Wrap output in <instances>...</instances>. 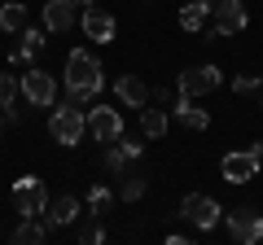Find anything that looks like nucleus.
<instances>
[{"label":"nucleus","instance_id":"27","mask_svg":"<svg viewBox=\"0 0 263 245\" xmlns=\"http://www.w3.org/2000/svg\"><path fill=\"white\" fill-rule=\"evenodd\" d=\"M119 145H123V149H127V158H132V162H136V158H141V153H145V145H136V140H123V136H119Z\"/></svg>","mask_w":263,"mask_h":245},{"label":"nucleus","instance_id":"5","mask_svg":"<svg viewBox=\"0 0 263 245\" xmlns=\"http://www.w3.org/2000/svg\"><path fill=\"white\" fill-rule=\"evenodd\" d=\"M18 92H22V101H27V105L48 110V105L57 101V79H53V70L27 66V75H18Z\"/></svg>","mask_w":263,"mask_h":245},{"label":"nucleus","instance_id":"15","mask_svg":"<svg viewBox=\"0 0 263 245\" xmlns=\"http://www.w3.org/2000/svg\"><path fill=\"white\" fill-rule=\"evenodd\" d=\"M211 22V5L206 0H189V5H180V27L189 31V35H202Z\"/></svg>","mask_w":263,"mask_h":245},{"label":"nucleus","instance_id":"26","mask_svg":"<svg viewBox=\"0 0 263 245\" xmlns=\"http://www.w3.org/2000/svg\"><path fill=\"white\" fill-rule=\"evenodd\" d=\"M13 96H18V79L0 70V110H5V105H13Z\"/></svg>","mask_w":263,"mask_h":245},{"label":"nucleus","instance_id":"2","mask_svg":"<svg viewBox=\"0 0 263 245\" xmlns=\"http://www.w3.org/2000/svg\"><path fill=\"white\" fill-rule=\"evenodd\" d=\"M84 132H88V114L79 110V105H70L66 101L62 110H53L48 114V136H53L62 149H75L79 140H84Z\"/></svg>","mask_w":263,"mask_h":245},{"label":"nucleus","instance_id":"28","mask_svg":"<svg viewBox=\"0 0 263 245\" xmlns=\"http://www.w3.org/2000/svg\"><path fill=\"white\" fill-rule=\"evenodd\" d=\"M0 132H5V114H0Z\"/></svg>","mask_w":263,"mask_h":245},{"label":"nucleus","instance_id":"6","mask_svg":"<svg viewBox=\"0 0 263 245\" xmlns=\"http://www.w3.org/2000/svg\"><path fill=\"white\" fill-rule=\"evenodd\" d=\"M48 206V189H44V179L35 175H22L13 179V210H18L22 219H40Z\"/></svg>","mask_w":263,"mask_h":245},{"label":"nucleus","instance_id":"23","mask_svg":"<svg viewBox=\"0 0 263 245\" xmlns=\"http://www.w3.org/2000/svg\"><path fill=\"white\" fill-rule=\"evenodd\" d=\"M110 206H114V189L92 184V189H88V210H92V215H110Z\"/></svg>","mask_w":263,"mask_h":245},{"label":"nucleus","instance_id":"18","mask_svg":"<svg viewBox=\"0 0 263 245\" xmlns=\"http://www.w3.org/2000/svg\"><path fill=\"white\" fill-rule=\"evenodd\" d=\"M48 232H53V228L44 223V215L40 219H22V223L13 228V245H44Z\"/></svg>","mask_w":263,"mask_h":245},{"label":"nucleus","instance_id":"7","mask_svg":"<svg viewBox=\"0 0 263 245\" xmlns=\"http://www.w3.org/2000/svg\"><path fill=\"white\" fill-rule=\"evenodd\" d=\"M224 84V75H219V66H189V70H180L176 75V92L180 96H193V101H202L206 92H215V88Z\"/></svg>","mask_w":263,"mask_h":245},{"label":"nucleus","instance_id":"30","mask_svg":"<svg viewBox=\"0 0 263 245\" xmlns=\"http://www.w3.org/2000/svg\"><path fill=\"white\" fill-rule=\"evenodd\" d=\"M206 5H215V0H206Z\"/></svg>","mask_w":263,"mask_h":245},{"label":"nucleus","instance_id":"4","mask_svg":"<svg viewBox=\"0 0 263 245\" xmlns=\"http://www.w3.org/2000/svg\"><path fill=\"white\" fill-rule=\"evenodd\" d=\"M180 219L189 228H197V232H211V228L224 223V206L215 197H206V193H189V197H180Z\"/></svg>","mask_w":263,"mask_h":245},{"label":"nucleus","instance_id":"17","mask_svg":"<svg viewBox=\"0 0 263 245\" xmlns=\"http://www.w3.org/2000/svg\"><path fill=\"white\" fill-rule=\"evenodd\" d=\"M40 48H44V31H35V27H22L18 31V44H13V62H35L40 57Z\"/></svg>","mask_w":263,"mask_h":245},{"label":"nucleus","instance_id":"10","mask_svg":"<svg viewBox=\"0 0 263 245\" xmlns=\"http://www.w3.org/2000/svg\"><path fill=\"white\" fill-rule=\"evenodd\" d=\"M79 27H84V35L97 39V44H110V39L119 35V22H114V13L101 9V5H84V13H79Z\"/></svg>","mask_w":263,"mask_h":245},{"label":"nucleus","instance_id":"1","mask_svg":"<svg viewBox=\"0 0 263 245\" xmlns=\"http://www.w3.org/2000/svg\"><path fill=\"white\" fill-rule=\"evenodd\" d=\"M62 79H66V101L84 110L88 101H97V92H101V84H105V70H101V62H97V53H88V48H70Z\"/></svg>","mask_w":263,"mask_h":245},{"label":"nucleus","instance_id":"20","mask_svg":"<svg viewBox=\"0 0 263 245\" xmlns=\"http://www.w3.org/2000/svg\"><path fill=\"white\" fill-rule=\"evenodd\" d=\"M22 27H31L27 5H0V31H5V35H18Z\"/></svg>","mask_w":263,"mask_h":245},{"label":"nucleus","instance_id":"19","mask_svg":"<svg viewBox=\"0 0 263 245\" xmlns=\"http://www.w3.org/2000/svg\"><path fill=\"white\" fill-rule=\"evenodd\" d=\"M145 189H149V179H145V175H136V171H123V175H119V189H114V197H119V201H141Z\"/></svg>","mask_w":263,"mask_h":245},{"label":"nucleus","instance_id":"13","mask_svg":"<svg viewBox=\"0 0 263 245\" xmlns=\"http://www.w3.org/2000/svg\"><path fill=\"white\" fill-rule=\"evenodd\" d=\"M171 114H176V122H184L189 132H206L211 127V110H202L193 96H176L171 101Z\"/></svg>","mask_w":263,"mask_h":245},{"label":"nucleus","instance_id":"24","mask_svg":"<svg viewBox=\"0 0 263 245\" xmlns=\"http://www.w3.org/2000/svg\"><path fill=\"white\" fill-rule=\"evenodd\" d=\"M79 241H84V245H101V241H105L101 219H88V223H79Z\"/></svg>","mask_w":263,"mask_h":245},{"label":"nucleus","instance_id":"22","mask_svg":"<svg viewBox=\"0 0 263 245\" xmlns=\"http://www.w3.org/2000/svg\"><path fill=\"white\" fill-rule=\"evenodd\" d=\"M127 162H132V158H127V149H123V145H119V140H110V149H105V153H101V167H105V171H110V175H114V179H119V175H123V171H127Z\"/></svg>","mask_w":263,"mask_h":245},{"label":"nucleus","instance_id":"3","mask_svg":"<svg viewBox=\"0 0 263 245\" xmlns=\"http://www.w3.org/2000/svg\"><path fill=\"white\" fill-rule=\"evenodd\" d=\"M211 13H215V27L202 31V39H224V35H241L246 27H250V9H246L241 0H215L211 5Z\"/></svg>","mask_w":263,"mask_h":245},{"label":"nucleus","instance_id":"14","mask_svg":"<svg viewBox=\"0 0 263 245\" xmlns=\"http://www.w3.org/2000/svg\"><path fill=\"white\" fill-rule=\"evenodd\" d=\"M44 223H48V228H70V223H79V197H70V193L53 197V201L44 206Z\"/></svg>","mask_w":263,"mask_h":245},{"label":"nucleus","instance_id":"16","mask_svg":"<svg viewBox=\"0 0 263 245\" xmlns=\"http://www.w3.org/2000/svg\"><path fill=\"white\" fill-rule=\"evenodd\" d=\"M114 92H119V101L132 105V110H145V105H149V88H145L136 75H123L119 84H114Z\"/></svg>","mask_w":263,"mask_h":245},{"label":"nucleus","instance_id":"8","mask_svg":"<svg viewBox=\"0 0 263 245\" xmlns=\"http://www.w3.org/2000/svg\"><path fill=\"white\" fill-rule=\"evenodd\" d=\"M224 223H228V236L241 245H259L263 241V215L254 206H237V210H224Z\"/></svg>","mask_w":263,"mask_h":245},{"label":"nucleus","instance_id":"29","mask_svg":"<svg viewBox=\"0 0 263 245\" xmlns=\"http://www.w3.org/2000/svg\"><path fill=\"white\" fill-rule=\"evenodd\" d=\"M79 5H97V0H79Z\"/></svg>","mask_w":263,"mask_h":245},{"label":"nucleus","instance_id":"21","mask_svg":"<svg viewBox=\"0 0 263 245\" xmlns=\"http://www.w3.org/2000/svg\"><path fill=\"white\" fill-rule=\"evenodd\" d=\"M141 132L149 140H162L167 136V110H141Z\"/></svg>","mask_w":263,"mask_h":245},{"label":"nucleus","instance_id":"11","mask_svg":"<svg viewBox=\"0 0 263 245\" xmlns=\"http://www.w3.org/2000/svg\"><path fill=\"white\" fill-rule=\"evenodd\" d=\"M259 167H263V158H254L250 149H233V153H224V162H219V171H224L228 184H250V179L259 175Z\"/></svg>","mask_w":263,"mask_h":245},{"label":"nucleus","instance_id":"25","mask_svg":"<svg viewBox=\"0 0 263 245\" xmlns=\"http://www.w3.org/2000/svg\"><path fill=\"white\" fill-rule=\"evenodd\" d=\"M233 88H237L241 96H254V92H263V79H259V75H237Z\"/></svg>","mask_w":263,"mask_h":245},{"label":"nucleus","instance_id":"12","mask_svg":"<svg viewBox=\"0 0 263 245\" xmlns=\"http://www.w3.org/2000/svg\"><path fill=\"white\" fill-rule=\"evenodd\" d=\"M70 27H79V0H44V31L66 35Z\"/></svg>","mask_w":263,"mask_h":245},{"label":"nucleus","instance_id":"9","mask_svg":"<svg viewBox=\"0 0 263 245\" xmlns=\"http://www.w3.org/2000/svg\"><path fill=\"white\" fill-rule=\"evenodd\" d=\"M88 132L97 136V145H110L123 136V114L114 110V105H101L97 101L92 110H88Z\"/></svg>","mask_w":263,"mask_h":245}]
</instances>
